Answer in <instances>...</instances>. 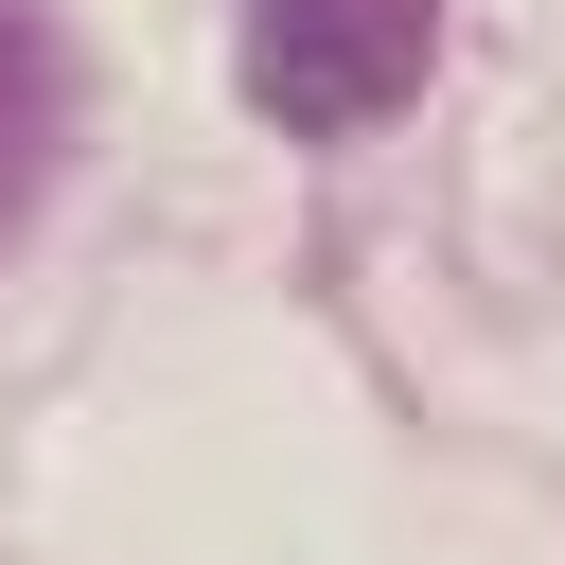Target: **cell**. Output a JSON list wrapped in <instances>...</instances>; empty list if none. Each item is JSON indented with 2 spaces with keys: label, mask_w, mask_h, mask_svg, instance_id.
Returning <instances> with one entry per match:
<instances>
[{
  "label": "cell",
  "mask_w": 565,
  "mask_h": 565,
  "mask_svg": "<svg viewBox=\"0 0 565 565\" xmlns=\"http://www.w3.org/2000/svg\"><path fill=\"white\" fill-rule=\"evenodd\" d=\"M441 53V0H247V106L282 141H353L424 88Z\"/></svg>",
  "instance_id": "6da1fadb"
},
{
  "label": "cell",
  "mask_w": 565,
  "mask_h": 565,
  "mask_svg": "<svg viewBox=\"0 0 565 565\" xmlns=\"http://www.w3.org/2000/svg\"><path fill=\"white\" fill-rule=\"evenodd\" d=\"M35 177H53V35L0 0V230L35 212Z\"/></svg>",
  "instance_id": "7a4b0ae2"
}]
</instances>
